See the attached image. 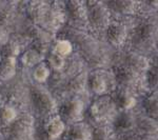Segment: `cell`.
<instances>
[{
	"instance_id": "obj_21",
	"label": "cell",
	"mask_w": 158,
	"mask_h": 140,
	"mask_svg": "<svg viewBox=\"0 0 158 140\" xmlns=\"http://www.w3.org/2000/svg\"><path fill=\"white\" fill-rule=\"evenodd\" d=\"M44 55L40 54L36 50L31 49L27 52L23 53L21 56V62L23 63L25 67H36L40 62H42Z\"/></svg>"
},
{
	"instance_id": "obj_11",
	"label": "cell",
	"mask_w": 158,
	"mask_h": 140,
	"mask_svg": "<svg viewBox=\"0 0 158 140\" xmlns=\"http://www.w3.org/2000/svg\"><path fill=\"white\" fill-rule=\"evenodd\" d=\"M126 65L132 68L136 73L141 74L148 72L150 68V62L144 56L137 54V53L131 52L126 56Z\"/></svg>"
},
{
	"instance_id": "obj_9",
	"label": "cell",
	"mask_w": 158,
	"mask_h": 140,
	"mask_svg": "<svg viewBox=\"0 0 158 140\" xmlns=\"http://www.w3.org/2000/svg\"><path fill=\"white\" fill-rule=\"evenodd\" d=\"M49 6L44 2L35 1L29 3V6L27 9V14L35 24H41L45 18L48 11H49Z\"/></svg>"
},
{
	"instance_id": "obj_30",
	"label": "cell",
	"mask_w": 158,
	"mask_h": 140,
	"mask_svg": "<svg viewBox=\"0 0 158 140\" xmlns=\"http://www.w3.org/2000/svg\"><path fill=\"white\" fill-rule=\"evenodd\" d=\"M14 19V14L10 10H3V11H0V27H3L9 25L10 23L13 22Z\"/></svg>"
},
{
	"instance_id": "obj_17",
	"label": "cell",
	"mask_w": 158,
	"mask_h": 140,
	"mask_svg": "<svg viewBox=\"0 0 158 140\" xmlns=\"http://www.w3.org/2000/svg\"><path fill=\"white\" fill-rule=\"evenodd\" d=\"M65 124L60 116H54L45 124V132L51 138H58L63 133Z\"/></svg>"
},
{
	"instance_id": "obj_8",
	"label": "cell",
	"mask_w": 158,
	"mask_h": 140,
	"mask_svg": "<svg viewBox=\"0 0 158 140\" xmlns=\"http://www.w3.org/2000/svg\"><path fill=\"white\" fill-rule=\"evenodd\" d=\"M115 78L123 88H133L139 82V74L130 68L128 65H120L115 70Z\"/></svg>"
},
{
	"instance_id": "obj_12",
	"label": "cell",
	"mask_w": 158,
	"mask_h": 140,
	"mask_svg": "<svg viewBox=\"0 0 158 140\" xmlns=\"http://www.w3.org/2000/svg\"><path fill=\"white\" fill-rule=\"evenodd\" d=\"M115 103L122 111H130L131 109H133L135 106V104H136V98H135L133 94L130 92L129 89L122 86L121 89H119L116 94Z\"/></svg>"
},
{
	"instance_id": "obj_14",
	"label": "cell",
	"mask_w": 158,
	"mask_h": 140,
	"mask_svg": "<svg viewBox=\"0 0 158 140\" xmlns=\"http://www.w3.org/2000/svg\"><path fill=\"white\" fill-rule=\"evenodd\" d=\"M71 140H92V131L88 124L83 122H75L69 131Z\"/></svg>"
},
{
	"instance_id": "obj_4",
	"label": "cell",
	"mask_w": 158,
	"mask_h": 140,
	"mask_svg": "<svg viewBox=\"0 0 158 140\" xmlns=\"http://www.w3.org/2000/svg\"><path fill=\"white\" fill-rule=\"evenodd\" d=\"M60 118H64L65 120L71 122H77L82 117L83 113V103L77 97L71 98L67 102L63 103L60 110Z\"/></svg>"
},
{
	"instance_id": "obj_31",
	"label": "cell",
	"mask_w": 158,
	"mask_h": 140,
	"mask_svg": "<svg viewBox=\"0 0 158 140\" xmlns=\"http://www.w3.org/2000/svg\"><path fill=\"white\" fill-rule=\"evenodd\" d=\"M121 140H150L149 135L142 133H134V132H127L122 134Z\"/></svg>"
},
{
	"instance_id": "obj_22",
	"label": "cell",
	"mask_w": 158,
	"mask_h": 140,
	"mask_svg": "<svg viewBox=\"0 0 158 140\" xmlns=\"http://www.w3.org/2000/svg\"><path fill=\"white\" fill-rule=\"evenodd\" d=\"M73 51V44L69 39H58L53 45V53L60 57L64 58L69 56Z\"/></svg>"
},
{
	"instance_id": "obj_15",
	"label": "cell",
	"mask_w": 158,
	"mask_h": 140,
	"mask_svg": "<svg viewBox=\"0 0 158 140\" xmlns=\"http://www.w3.org/2000/svg\"><path fill=\"white\" fill-rule=\"evenodd\" d=\"M136 36L140 41L144 43L153 41L154 37L156 36V25L150 21L141 22L136 30Z\"/></svg>"
},
{
	"instance_id": "obj_20",
	"label": "cell",
	"mask_w": 158,
	"mask_h": 140,
	"mask_svg": "<svg viewBox=\"0 0 158 140\" xmlns=\"http://www.w3.org/2000/svg\"><path fill=\"white\" fill-rule=\"evenodd\" d=\"M112 7L117 12H120L122 14H134L137 11L138 7V3L135 1H130V0H117V1H113L110 3Z\"/></svg>"
},
{
	"instance_id": "obj_3",
	"label": "cell",
	"mask_w": 158,
	"mask_h": 140,
	"mask_svg": "<svg viewBox=\"0 0 158 140\" xmlns=\"http://www.w3.org/2000/svg\"><path fill=\"white\" fill-rule=\"evenodd\" d=\"M109 96H101L97 99L90 108L91 116L94 120L98 122H103L112 115L114 109V103Z\"/></svg>"
},
{
	"instance_id": "obj_18",
	"label": "cell",
	"mask_w": 158,
	"mask_h": 140,
	"mask_svg": "<svg viewBox=\"0 0 158 140\" xmlns=\"http://www.w3.org/2000/svg\"><path fill=\"white\" fill-rule=\"evenodd\" d=\"M16 74V59L15 58H2L0 61V79L10 80Z\"/></svg>"
},
{
	"instance_id": "obj_6",
	"label": "cell",
	"mask_w": 158,
	"mask_h": 140,
	"mask_svg": "<svg viewBox=\"0 0 158 140\" xmlns=\"http://www.w3.org/2000/svg\"><path fill=\"white\" fill-rule=\"evenodd\" d=\"M106 37L111 44L115 47H121L128 37L126 25L119 21L110 22L106 27Z\"/></svg>"
},
{
	"instance_id": "obj_33",
	"label": "cell",
	"mask_w": 158,
	"mask_h": 140,
	"mask_svg": "<svg viewBox=\"0 0 158 140\" xmlns=\"http://www.w3.org/2000/svg\"><path fill=\"white\" fill-rule=\"evenodd\" d=\"M4 37H6V35H4V30H3V27H0V40H4Z\"/></svg>"
},
{
	"instance_id": "obj_19",
	"label": "cell",
	"mask_w": 158,
	"mask_h": 140,
	"mask_svg": "<svg viewBox=\"0 0 158 140\" xmlns=\"http://www.w3.org/2000/svg\"><path fill=\"white\" fill-rule=\"evenodd\" d=\"M86 85H88V74L80 73L71 79V81L68 84V89L69 91L73 92L75 94H78L85 91Z\"/></svg>"
},
{
	"instance_id": "obj_16",
	"label": "cell",
	"mask_w": 158,
	"mask_h": 140,
	"mask_svg": "<svg viewBox=\"0 0 158 140\" xmlns=\"http://www.w3.org/2000/svg\"><path fill=\"white\" fill-rule=\"evenodd\" d=\"M136 123L137 120L133 114L130 111H123L120 115L117 117L115 126L118 130L127 133V132H131L137 126Z\"/></svg>"
},
{
	"instance_id": "obj_27",
	"label": "cell",
	"mask_w": 158,
	"mask_h": 140,
	"mask_svg": "<svg viewBox=\"0 0 158 140\" xmlns=\"http://www.w3.org/2000/svg\"><path fill=\"white\" fill-rule=\"evenodd\" d=\"M20 47L16 42L9 41L3 44L1 49V57L3 58H15L16 59L17 55L19 54Z\"/></svg>"
},
{
	"instance_id": "obj_1",
	"label": "cell",
	"mask_w": 158,
	"mask_h": 140,
	"mask_svg": "<svg viewBox=\"0 0 158 140\" xmlns=\"http://www.w3.org/2000/svg\"><path fill=\"white\" fill-rule=\"evenodd\" d=\"M88 19L97 29H106L110 24V12L103 2L90 1L85 4Z\"/></svg>"
},
{
	"instance_id": "obj_28",
	"label": "cell",
	"mask_w": 158,
	"mask_h": 140,
	"mask_svg": "<svg viewBox=\"0 0 158 140\" xmlns=\"http://www.w3.org/2000/svg\"><path fill=\"white\" fill-rule=\"evenodd\" d=\"M112 130L106 126H100L92 132V140H113Z\"/></svg>"
},
{
	"instance_id": "obj_2",
	"label": "cell",
	"mask_w": 158,
	"mask_h": 140,
	"mask_svg": "<svg viewBox=\"0 0 158 140\" xmlns=\"http://www.w3.org/2000/svg\"><path fill=\"white\" fill-rule=\"evenodd\" d=\"M32 99L35 106L42 114H51L56 108V103L52 95L41 85L33 86Z\"/></svg>"
},
{
	"instance_id": "obj_26",
	"label": "cell",
	"mask_w": 158,
	"mask_h": 140,
	"mask_svg": "<svg viewBox=\"0 0 158 140\" xmlns=\"http://www.w3.org/2000/svg\"><path fill=\"white\" fill-rule=\"evenodd\" d=\"M50 74H51V70L48 67V64H45L44 62H40L35 68L34 72H33V77H34V79L37 82L42 83L48 80V78L50 77Z\"/></svg>"
},
{
	"instance_id": "obj_5",
	"label": "cell",
	"mask_w": 158,
	"mask_h": 140,
	"mask_svg": "<svg viewBox=\"0 0 158 140\" xmlns=\"http://www.w3.org/2000/svg\"><path fill=\"white\" fill-rule=\"evenodd\" d=\"M33 130V121L31 117H21L12 123L11 135L13 140H27Z\"/></svg>"
},
{
	"instance_id": "obj_13",
	"label": "cell",
	"mask_w": 158,
	"mask_h": 140,
	"mask_svg": "<svg viewBox=\"0 0 158 140\" xmlns=\"http://www.w3.org/2000/svg\"><path fill=\"white\" fill-rule=\"evenodd\" d=\"M63 22V14L58 7H52L49 9L45 18L41 24L45 25V31H56L60 27Z\"/></svg>"
},
{
	"instance_id": "obj_25",
	"label": "cell",
	"mask_w": 158,
	"mask_h": 140,
	"mask_svg": "<svg viewBox=\"0 0 158 140\" xmlns=\"http://www.w3.org/2000/svg\"><path fill=\"white\" fill-rule=\"evenodd\" d=\"M136 124H138V128L140 130V133L144 135H154L157 131L156 121L150 117H144L140 119Z\"/></svg>"
},
{
	"instance_id": "obj_23",
	"label": "cell",
	"mask_w": 158,
	"mask_h": 140,
	"mask_svg": "<svg viewBox=\"0 0 158 140\" xmlns=\"http://www.w3.org/2000/svg\"><path fill=\"white\" fill-rule=\"evenodd\" d=\"M17 119V111L14 106L6 104L0 108V123L4 126L12 124Z\"/></svg>"
},
{
	"instance_id": "obj_29",
	"label": "cell",
	"mask_w": 158,
	"mask_h": 140,
	"mask_svg": "<svg viewBox=\"0 0 158 140\" xmlns=\"http://www.w3.org/2000/svg\"><path fill=\"white\" fill-rule=\"evenodd\" d=\"M48 61H49V65L51 68H53L54 71H60L61 68H64L65 64V60L63 57L54 54V53H51L50 56L48 57Z\"/></svg>"
},
{
	"instance_id": "obj_24",
	"label": "cell",
	"mask_w": 158,
	"mask_h": 140,
	"mask_svg": "<svg viewBox=\"0 0 158 140\" xmlns=\"http://www.w3.org/2000/svg\"><path fill=\"white\" fill-rule=\"evenodd\" d=\"M143 108L150 118L156 120L157 118V95L155 93L149 95L143 101Z\"/></svg>"
},
{
	"instance_id": "obj_10",
	"label": "cell",
	"mask_w": 158,
	"mask_h": 140,
	"mask_svg": "<svg viewBox=\"0 0 158 140\" xmlns=\"http://www.w3.org/2000/svg\"><path fill=\"white\" fill-rule=\"evenodd\" d=\"M67 11L71 19L77 23H85L88 21V11L86 6L81 1L67 2Z\"/></svg>"
},
{
	"instance_id": "obj_32",
	"label": "cell",
	"mask_w": 158,
	"mask_h": 140,
	"mask_svg": "<svg viewBox=\"0 0 158 140\" xmlns=\"http://www.w3.org/2000/svg\"><path fill=\"white\" fill-rule=\"evenodd\" d=\"M148 74H149V82L151 85H156L157 83V70L156 68L153 70V68H151V70H148Z\"/></svg>"
},
{
	"instance_id": "obj_7",
	"label": "cell",
	"mask_w": 158,
	"mask_h": 140,
	"mask_svg": "<svg viewBox=\"0 0 158 140\" xmlns=\"http://www.w3.org/2000/svg\"><path fill=\"white\" fill-rule=\"evenodd\" d=\"M88 85L93 93L99 96H104V94H106V92L109 91L108 76L101 71L92 73L88 77Z\"/></svg>"
}]
</instances>
